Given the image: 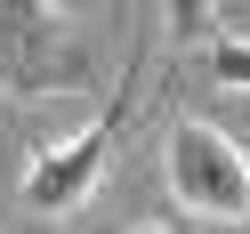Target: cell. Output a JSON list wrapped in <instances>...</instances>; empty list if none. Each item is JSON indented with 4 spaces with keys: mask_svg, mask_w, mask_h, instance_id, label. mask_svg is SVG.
Segmentation results:
<instances>
[{
    "mask_svg": "<svg viewBox=\"0 0 250 234\" xmlns=\"http://www.w3.org/2000/svg\"><path fill=\"white\" fill-rule=\"evenodd\" d=\"M0 89L8 97H73V89H89V57L73 41L65 0H0Z\"/></svg>",
    "mask_w": 250,
    "mask_h": 234,
    "instance_id": "cell-1",
    "label": "cell"
},
{
    "mask_svg": "<svg viewBox=\"0 0 250 234\" xmlns=\"http://www.w3.org/2000/svg\"><path fill=\"white\" fill-rule=\"evenodd\" d=\"M162 170H169L178 210L218 218V226H250V153L234 146L226 129H210V121H178Z\"/></svg>",
    "mask_w": 250,
    "mask_h": 234,
    "instance_id": "cell-2",
    "label": "cell"
},
{
    "mask_svg": "<svg viewBox=\"0 0 250 234\" xmlns=\"http://www.w3.org/2000/svg\"><path fill=\"white\" fill-rule=\"evenodd\" d=\"M121 121H129V97H113V105H105V113L89 121L81 137L49 146L33 170H24V202H33L41 218H65V210H81V202L105 186V162H113V137H121Z\"/></svg>",
    "mask_w": 250,
    "mask_h": 234,
    "instance_id": "cell-3",
    "label": "cell"
},
{
    "mask_svg": "<svg viewBox=\"0 0 250 234\" xmlns=\"http://www.w3.org/2000/svg\"><path fill=\"white\" fill-rule=\"evenodd\" d=\"M202 73L218 89H242L250 97V41L242 33H202Z\"/></svg>",
    "mask_w": 250,
    "mask_h": 234,
    "instance_id": "cell-4",
    "label": "cell"
},
{
    "mask_svg": "<svg viewBox=\"0 0 250 234\" xmlns=\"http://www.w3.org/2000/svg\"><path fill=\"white\" fill-rule=\"evenodd\" d=\"M162 24H169V41H202L210 33V0H162Z\"/></svg>",
    "mask_w": 250,
    "mask_h": 234,
    "instance_id": "cell-5",
    "label": "cell"
},
{
    "mask_svg": "<svg viewBox=\"0 0 250 234\" xmlns=\"http://www.w3.org/2000/svg\"><path fill=\"white\" fill-rule=\"evenodd\" d=\"M129 234H169V226H129Z\"/></svg>",
    "mask_w": 250,
    "mask_h": 234,
    "instance_id": "cell-6",
    "label": "cell"
}]
</instances>
